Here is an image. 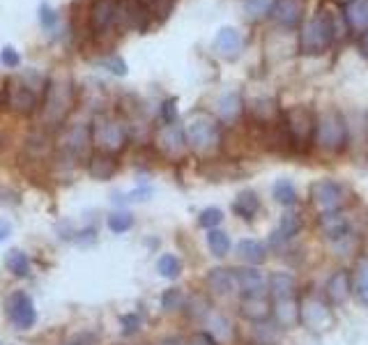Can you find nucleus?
Masks as SVG:
<instances>
[{"mask_svg": "<svg viewBox=\"0 0 368 345\" xmlns=\"http://www.w3.org/2000/svg\"><path fill=\"white\" fill-rule=\"evenodd\" d=\"M5 265H8V269L19 278H25L30 274V258L19 249L8 251V256H5Z\"/></svg>", "mask_w": 368, "mask_h": 345, "instance_id": "dca6fc26", "label": "nucleus"}, {"mask_svg": "<svg viewBox=\"0 0 368 345\" xmlns=\"http://www.w3.org/2000/svg\"><path fill=\"white\" fill-rule=\"evenodd\" d=\"M269 290H272V297L276 302L281 300H292L295 295V278L286 271H276L269 278Z\"/></svg>", "mask_w": 368, "mask_h": 345, "instance_id": "f8f14e48", "label": "nucleus"}, {"mask_svg": "<svg viewBox=\"0 0 368 345\" xmlns=\"http://www.w3.org/2000/svg\"><path fill=\"white\" fill-rule=\"evenodd\" d=\"M90 127L88 124H74V127L67 129V134L60 141V155L67 162H76L81 159L90 148Z\"/></svg>", "mask_w": 368, "mask_h": 345, "instance_id": "423d86ee", "label": "nucleus"}, {"mask_svg": "<svg viewBox=\"0 0 368 345\" xmlns=\"http://www.w3.org/2000/svg\"><path fill=\"white\" fill-rule=\"evenodd\" d=\"M10 235H12V225H10L8 221H3V219H0V242H5Z\"/></svg>", "mask_w": 368, "mask_h": 345, "instance_id": "e433bc0d", "label": "nucleus"}, {"mask_svg": "<svg viewBox=\"0 0 368 345\" xmlns=\"http://www.w3.org/2000/svg\"><path fill=\"white\" fill-rule=\"evenodd\" d=\"M295 315H297V309H295L292 300H281V302H276V318H279L281 324L295 322Z\"/></svg>", "mask_w": 368, "mask_h": 345, "instance_id": "a878e982", "label": "nucleus"}, {"mask_svg": "<svg viewBox=\"0 0 368 345\" xmlns=\"http://www.w3.org/2000/svg\"><path fill=\"white\" fill-rule=\"evenodd\" d=\"M104 65H106V67L113 71V74H127V65H124V60H120V58H106V60H104Z\"/></svg>", "mask_w": 368, "mask_h": 345, "instance_id": "72a5a7b5", "label": "nucleus"}, {"mask_svg": "<svg viewBox=\"0 0 368 345\" xmlns=\"http://www.w3.org/2000/svg\"><path fill=\"white\" fill-rule=\"evenodd\" d=\"M207 285L216 295H228L230 290L235 288V276L230 269L214 267V269H209V274H207Z\"/></svg>", "mask_w": 368, "mask_h": 345, "instance_id": "ddd939ff", "label": "nucleus"}, {"mask_svg": "<svg viewBox=\"0 0 368 345\" xmlns=\"http://www.w3.org/2000/svg\"><path fill=\"white\" fill-rule=\"evenodd\" d=\"M219 113L223 120H233V118H238L240 113V97L238 95H226L221 99L219 104Z\"/></svg>", "mask_w": 368, "mask_h": 345, "instance_id": "393cba45", "label": "nucleus"}, {"mask_svg": "<svg viewBox=\"0 0 368 345\" xmlns=\"http://www.w3.org/2000/svg\"><path fill=\"white\" fill-rule=\"evenodd\" d=\"M233 276L244 297H262V293H265V283H262V276L258 269H251V267L235 269Z\"/></svg>", "mask_w": 368, "mask_h": 345, "instance_id": "1a4fd4ad", "label": "nucleus"}, {"mask_svg": "<svg viewBox=\"0 0 368 345\" xmlns=\"http://www.w3.org/2000/svg\"><path fill=\"white\" fill-rule=\"evenodd\" d=\"M108 228L113 230V233L122 235L127 233V230L134 225V214H129V212H113V214L108 216Z\"/></svg>", "mask_w": 368, "mask_h": 345, "instance_id": "4be33fe9", "label": "nucleus"}, {"mask_svg": "<svg viewBox=\"0 0 368 345\" xmlns=\"http://www.w3.org/2000/svg\"><path fill=\"white\" fill-rule=\"evenodd\" d=\"M221 221H223V212H221L219 208H207V210H203V212H200V219H198V223L203 225V228H209V230H214Z\"/></svg>", "mask_w": 368, "mask_h": 345, "instance_id": "bb28decb", "label": "nucleus"}, {"mask_svg": "<svg viewBox=\"0 0 368 345\" xmlns=\"http://www.w3.org/2000/svg\"><path fill=\"white\" fill-rule=\"evenodd\" d=\"M152 19H166L173 10L175 0H138Z\"/></svg>", "mask_w": 368, "mask_h": 345, "instance_id": "412c9836", "label": "nucleus"}, {"mask_svg": "<svg viewBox=\"0 0 368 345\" xmlns=\"http://www.w3.org/2000/svg\"><path fill=\"white\" fill-rule=\"evenodd\" d=\"M90 141L97 145L100 152H106V155H117L129 141L127 127L115 120V118H97L95 122L90 124Z\"/></svg>", "mask_w": 368, "mask_h": 345, "instance_id": "7ed1b4c3", "label": "nucleus"}, {"mask_svg": "<svg viewBox=\"0 0 368 345\" xmlns=\"http://www.w3.org/2000/svg\"><path fill=\"white\" fill-rule=\"evenodd\" d=\"M8 315L19 329H30L37 322L35 304L25 293H14L8 302Z\"/></svg>", "mask_w": 368, "mask_h": 345, "instance_id": "6e6552de", "label": "nucleus"}, {"mask_svg": "<svg viewBox=\"0 0 368 345\" xmlns=\"http://www.w3.org/2000/svg\"><path fill=\"white\" fill-rule=\"evenodd\" d=\"M347 293H350V278H347L345 271H338L330 281V297L334 302H343Z\"/></svg>", "mask_w": 368, "mask_h": 345, "instance_id": "a211bd4d", "label": "nucleus"}, {"mask_svg": "<svg viewBox=\"0 0 368 345\" xmlns=\"http://www.w3.org/2000/svg\"><path fill=\"white\" fill-rule=\"evenodd\" d=\"M157 148L163 157H170V159H177L184 155L187 150V136H184V129L180 124H163L157 134Z\"/></svg>", "mask_w": 368, "mask_h": 345, "instance_id": "0eeeda50", "label": "nucleus"}, {"mask_svg": "<svg viewBox=\"0 0 368 345\" xmlns=\"http://www.w3.org/2000/svg\"><path fill=\"white\" fill-rule=\"evenodd\" d=\"M274 198L279 201L281 205H292L297 201V194H295V187L288 180H281L274 184Z\"/></svg>", "mask_w": 368, "mask_h": 345, "instance_id": "5701e85b", "label": "nucleus"}, {"mask_svg": "<svg viewBox=\"0 0 368 345\" xmlns=\"http://www.w3.org/2000/svg\"><path fill=\"white\" fill-rule=\"evenodd\" d=\"M299 225H301V221H299L297 214H286L284 219H281L279 233H276V235H281L284 240H288V237H292L295 233H297Z\"/></svg>", "mask_w": 368, "mask_h": 345, "instance_id": "cd10ccee", "label": "nucleus"}, {"mask_svg": "<svg viewBox=\"0 0 368 345\" xmlns=\"http://www.w3.org/2000/svg\"><path fill=\"white\" fill-rule=\"evenodd\" d=\"M238 254L242 260L249 265H260V263H265L267 249H265V244H260L258 240H242L238 244Z\"/></svg>", "mask_w": 368, "mask_h": 345, "instance_id": "4468645a", "label": "nucleus"}, {"mask_svg": "<svg viewBox=\"0 0 368 345\" xmlns=\"http://www.w3.org/2000/svg\"><path fill=\"white\" fill-rule=\"evenodd\" d=\"M207 247L216 258H223L228 254V249H230V240H228V235L223 233V230L214 228V230H209V235H207Z\"/></svg>", "mask_w": 368, "mask_h": 345, "instance_id": "aec40b11", "label": "nucleus"}, {"mask_svg": "<svg viewBox=\"0 0 368 345\" xmlns=\"http://www.w3.org/2000/svg\"><path fill=\"white\" fill-rule=\"evenodd\" d=\"M269 5H272V0H246V14L249 16H260L262 12L269 10Z\"/></svg>", "mask_w": 368, "mask_h": 345, "instance_id": "2f4dec72", "label": "nucleus"}, {"mask_svg": "<svg viewBox=\"0 0 368 345\" xmlns=\"http://www.w3.org/2000/svg\"><path fill=\"white\" fill-rule=\"evenodd\" d=\"M117 8L120 0H95L90 8V30L97 37L108 35L111 30L117 28Z\"/></svg>", "mask_w": 368, "mask_h": 345, "instance_id": "39448f33", "label": "nucleus"}, {"mask_svg": "<svg viewBox=\"0 0 368 345\" xmlns=\"http://www.w3.org/2000/svg\"><path fill=\"white\" fill-rule=\"evenodd\" d=\"M216 53H221L223 58H235L242 51V37L235 28H221L219 35L214 39Z\"/></svg>", "mask_w": 368, "mask_h": 345, "instance_id": "9b49d317", "label": "nucleus"}, {"mask_svg": "<svg viewBox=\"0 0 368 345\" xmlns=\"http://www.w3.org/2000/svg\"><path fill=\"white\" fill-rule=\"evenodd\" d=\"M39 21H42V28L44 30H54L56 25H58V14H56V10L54 8H49V5H42L39 8Z\"/></svg>", "mask_w": 368, "mask_h": 345, "instance_id": "c85d7f7f", "label": "nucleus"}, {"mask_svg": "<svg viewBox=\"0 0 368 345\" xmlns=\"http://www.w3.org/2000/svg\"><path fill=\"white\" fill-rule=\"evenodd\" d=\"M161 307L163 311H177L184 307V295L180 288H168L161 295Z\"/></svg>", "mask_w": 368, "mask_h": 345, "instance_id": "b1692460", "label": "nucleus"}, {"mask_svg": "<svg viewBox=\"0 0 368 345\" xmlns=\"http://www.w3.org/2000/svg\"><path fill=\"white\" fill-rule=\"evenodd\" d=\"M120 324H122V334H134V331H138V327H141V318H138L136 313H127L120 318Z\"/></svg>", "mask_w": 368, "mask_h": 345, "instance_id": "473e14b6", "label": "nucleus"}, {"mask_svg": "<svg viewBox=\"0 0 368 345\" xmlns=\"http://www.w3.org/2000/svg\"><path fill=\"white\" fill-rule=\"evenodd\" d=\"M39 88H42V76H37L30 83V74L12 78L5 88V102L19 115H32L39 109Z\"/></svg>", "mask_w": 368, "mask_h": 345, "instance_id": "f03ea898", "label": "nucleus"}, {"mask_svg": "<svg viewBox=\"0 0 368 345\" xmlns=\"http://www.w3.org/2000/svg\"><path fill=\"white\" fill-rule=\"evenodd\" d=\"M161 120H163V124H175V120H177V99H166V102H163Z\"/></svg>", "mask_w": 368, "mask_h": 345, "instance_id": "7c9ffc66", "label": "nucleus"}, {"mask_svg": "<svg viewBox=\"0 0 368 345\" xmlns=\"http://www.w3.org/2000/svg\"><path fill=\"white\" fill-rule=\"evenodd\" d=\"M157 345H182V341L177 336H166V338H161Z\"/></svg>", "mask_w": 368, "mask_h": 345, "instance_id": "4c0bfd02", "label": "nucleus"}, {"mask_svg": "<svg viewBox=\"0 0 368 345\" xmlns=\"http://www.w3.org/2000/svg\"><path fill=\"white\" fill-rule=\"evenodd\" d=\"M42 106V122L49 127H58L65 122L67 113L74 106V88H71V78L65 74H58L46 85V95Z\"/></svg>", "mask_w": 368, "mask_h": 345, "instance_id": "f257e3e1", "label": "nucleus"}, {"mask_svg": "<svg viewBox=\"0 0 368 345\" xmlns=\"http://www.w3.org/2000/svg\"><path fill=\"white\" fill-rule=\"evenodd\" d=\"M0 63H3L5 67L14 69V67H19V63H21V56H19V51L14 46H5V49L0 51Z\"/></svg>", "mask_w": 368, "mask_h": 345, "instance_id": "c756f323", "label": "nucleus"}, {"mask_svg": "<svg viewBox=\"0 0 368 345\" xmlns=\"http://www.w3.org/2000/svg\"><path fill=\"white\" fill-rule=\"evenodd\" d=\"M269 313L265 297H244L242 302V315L249 320H265Z\"/></svg>", "mask_w": 368, "mask_h": 345, "instance_id": "f3484780", "label": "nucleus"}, {"mask_svg": "<svg viewBox=\"0 0 368 345\" xmlns=\"http://www.w3.org/2000/svg\"><path fill=\"white\" fill-rule=\"evenodd\" d=\"M184 136H187L189 148L205 155V152L216 148V143H219V124L207 113H194L189 118L187 127H184Z\"/></svg>", "mask_w": 368, "mask_h": 345, "instance_id": "20e7f679", "label": "nucleus"}, {"mask_svg": "<svg viewBox=\"0 0 368 345\" xmlns=\"http://www.w3.org/2000/svg\"><path fill=\"white\" fill-rule=\"evenodd\" d=\"M157 271H159L163 278H177L182 271V263L177 260L173 254H163L159 260H157Z\"/></svg>", "mask_w": 368, "mask_h": 345, "instance_id": "6ab92c4d", "label": "nucleus"}, {"mask_svg": "<svg viewBox=\"0 0 368 345\" xmlns=\"http://www.w3.org/2000/svg\"><path fill=\"white\" fill-rule=\"evenodd\" d=\"M359 290L364 293V302H368V267L359 276Z\"/></svg>", "mask_w": 368, "mask_h": 345, "instance_id": "c9c22d12", "label": "nucleus"}, {"mask_svg": "<svg viewBox=\"0 0 368 345\" xmlns=\"http://www.w3.org/2000/svg\"><path fill=\"white\" fill-rule=\"evenodd\" d=\"M187 345H216V341L209 334H205V331H198V334H194L189 338Z\"/></svg>", "mask_w": 368, "mask_h": 345, "instance_id": "f704fd0d", "label": "nucleus"}, {"mask_svg": "<svg viewBox=\"0 0 368 345\" xmlns=\"http://www.w3.org/2000/svg\"><path fill=\"white\" fill-rule=\"evenodd\" d=\"M88 172L95 180H111V177L117 172V162L113 155H106V152H95V155L88 157Z\"/></svg>", "mask_w": 368, "mask_h": 345, "instance_id": "9d476101", "label": "nucleus"}, {"mask_svg": "<svg viewBox=\"0 0 368 345\" xmlns=\"http://www.w3.org/2000/svg\"><path fill=\"white\" fill-rule=\"evenodd\" d=\"M260 208V201H258V196L253 194V191H242V194L235 198V203H233V210H235V214H240L242 219H253V214L258 212Z\"/></svg>", "mask_w": 368, "mask_h": 345, "instance_id": "2eb2a0df", "label": "nucleus"}]
</instances>
